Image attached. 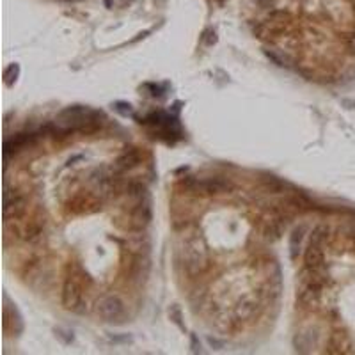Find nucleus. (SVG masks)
<instances>
[{
	"mask_svg": "<svg viewBox=\"0 0 355 355\" xmlns=\"http://www.w3.org/2000/svg\"><path fill=\"white\" fill-rule=\"evenodd\" d=\"M180 261L190 275H199L208 267V251L201 237H190L180 249Z\"/></svg>",
	"mask_w": 355,
	"mask_h": 355,
	"instance_id": "nucleus-1",
	"label": "nucleus"
},
{
	"mask_svg": "<svg viewBox=\"0 0 355 355\" xmlns=\"http://www.w3.org/2000/svg\"><path fill=\"white\" fill-rule=\"evenodd\" d=\"M62 304L66 309L84 313V302H82V281L75 275H68L62 286Z\"/></svg>",
	"mask_w": 355,
	"mask_h": 355,
	"instance_id": "nucleus-2",
	"label": "nucleus"
},
{
	"mask_svg": "<svg viewBox=\"0 0 355 355\" xmlns=\"http://www.w3.org/2000/svg\"><path fill=\"white\" fill-rule=\"evenodd\" d=\"M27 208V197L21 192L9 188V185H4V219L7 222L16 220L23 215V211Z\"/></svg>",
	"mask_w": 355,
	"mask_h": 355,
	"instance_id": "nucleus-3",
	"label": "nucleus"
},
{
	"mask_svg": "<svg viewBox=\"0 0 355 355\" xmlns=\"http://www.w3.org/2000/svg\"><path fill=\"white\" fill-rule=\"evenodd\" d=\"M151 220V206L148 201L140 199L135 208L128 213V222H126V229L130 231H142Z\"/></svg>",
	"mask_w": 355,
	"mask_h": 355,
	"instance_id": "nucleus-4",
	"label": "nucleus"
},
{
	"mask_svg": "<svg viewBox=\"0 0 355 355\" xmlns=\"http://www.w3.org/2000/svg\"><path fill=\"white\" fill-rule=\"evenodd\" d=\"M98 313L103 320L119 323L124 318V305L118 297H103L98 302Z\"/></svg>",
	"mask_w": 355,
	"mask_h": 355,
	"instance_id": "nucleus-5",
	"label": "nucleus"
},
{
	"mask_svg": "<svg viewBox=\"0 0 355 355\" xmlns=\"http://www.w3.org/2000/svg\"><path fill=\"white\" fill-rule=\"evenodd\" d=\"M321 288L320 284L309 283V281H299V291H297V300L304 307H314L320 302L321 297Z\"/></svg>",
	"mask_w": 355,
	"mask_h": 355,
	"instance_id": "nucleus-6",
	"label": "nucleus"
},
{
	"mask_svg": "<svg viewBox=\"0 0 355 355\" xmlns=\"http://www.w3.org/2000/svg\"><path fill=\"white\" fill-rule=\"evenodd\" d=\"M304 261H305V267L313 268V270H320V272H327L323 251H321V245H318V243L309 242L304 254Z\"/></svg>",
	"mask_w": 355,
	"mask_h": 355,
	"instance_id": "nucleus-7",
	"label": "nucleus"
},
{
	"mask_svg": "<svg viewBox=\"0 0 355 355\" xmlns=\"http://www.w3.org/2000/svg\"><path fill=\"white\" fill-rule=\"evenodd\" d=\"M36 140H37L36 134H16L15 137L7 139V140H5V144H4V156H5V160L9 158V154L16 153V151H20L21 148H25V146L34 144Z\"/></svg>",
	"mask_w": 355,
	"mask_h": 355,
	"instance_id": "nucleus-8",
	"label": "nucleus"
},
{
	"mask_svg": "<svg viewBox=\"0 0 355 355\" xmlns=\"http://www.w3.org/2000/svg\"><path fill=\"white\" fill-rule=\"evenodd\" d=\"M140 160H142V156H140L139 151L135 150V148H130V150H126L118 160H116V169L118 170L132 169V167L140 164Z\"/></svg>",
	"mask_w": 355,
	"mask_h": 355,
	"instance_id": "nucleus-9",
	"label": "nucleus"
},
{
	"mask_svg": "<svg viewBox=\"0 0 355 355\" xmlns=\"http://www.w3.org/2000/svg\"><path fill=\"white\" fill-rule=\"evenodd\" d=\"M314 345H316V334L313 329L302 330L295 336V346L299 352H309Z\"/></svg>",
	"mask_w": 355,
	"mask_h": 355,
	"instance_id": "nucleus-10",
	"label": "nucleus"
},
{
	"mask_svg": "<svg viewBox=\"0 0 355 355\" xmlns=\"http://www.w3.org/2000/svg\"><path fill=\"white\" fill-rule=\"evenodd\" d=\"M304 235H305L304 226L297 227V229H293V233H291V238H289V256H291V259H297V257H299L300 245H302Z\"/></svg>",
	"mask_w": 355,
	"mask_h": 355,
	"instance_id": "nucleus-11",
	"label": "nucleus"
},
{
	"mask_svg": "<svg viewBox=\"0 0 355 355\" xmlns=\"http://www.w3.org/2000/svg\"><path fill=\"white\" fill-rule=\"evenodd\" d=\"M265 53H267L268 59L275 62L277 66H286V68H289L291 64H293V59L289 57L288 51H284V50H265Z\"/></svg>",
	"mask_w": 355,
	"mask_h": 355,
	"instance_id": "nucleus-12",
	"label": "nucleus"
},
{
	"mask_svg": "<svg viewBox=\"0 0 355 355\" xmlns=\"http://www.w3.org/2000/svg\"><path fill=\"white\" fill-rule=\"evenodd\" d=\"M43 227H45V222L31 220L25 226V229H23V237H25V240H29V242H34V240H37V238L43 235Z\"/></svg>",
	"mask_w": 355,
	"mask_h": 355,
	"instance_id": "nucleus-13",
	"label": "nucleus"
},
{
	"mask_svg": "<svg viewBox=\"0 0 355 355\" xmlns=\"http://www.w3.org/2000/svg\"><path fill=\"white\" fill-rule=\"evenodd\" d=\"M254 311H256V304L251 302V300H243V302L238 304L235 314H237L238 320H249L254 314Z\"/></svg>",
	"mask_w": 355,
	"mask_h": 355,
	"instance_id": "nucleus-14",
	"label": "nucleus"
},
{
	"mask_svg": "<svg viewBox=\"0 0 355 355\" xmlns=\"http://www.w3.org/2000/svg\"><path fill=\"white\" fill-rule=\"evenodd\" d=\"M327 237H329V229H327L325 226H318L313 233H311V240H309V242L318 243V245H323V240Z\"/></svg>",
	"mask_w": 355,
	"mask_h": 355,
	"instance_id": "nucleus-15",
	"label": "nucleus"
},
{
	"mask_svg": "<svg viewBox=\"0 0 355 355\" xmlns=\"http://www.w3.org/2000/svg\"><path fill=\"white\" fill-rule=\"evenodd\" d=\"M18 75H20V66H18V64H11V66L4 71V82H5V85H13V84L16 82Z\"/></svg>",
	"mask_w": 355,
	"mask_h": 355,
	"instance_id": "nucleus-16",
	"label": "nucleus"
},
{
	"mask_svg": "<svg viewBox=\"0 0 355 355\" xmlns=\"http://www.w3.org/2000/svg\"><path fill=\"white\" fill-rule=\"evenodd\" d=\"M116 110H118L119 114H123V116H132V114H134V110H132L130 105H126V103H118V105H116Z\"/></svg>",
	"mask_w": 355,
	"mask_h": 355,
	"instance_id": "nucleus-17",
	"label": "nucleus"
},
{
	"mask_svg": "<svg viewBox=\"0 0 355 355\" xmlns=\"http://www.w3.org/2000/svg\"><path fill=\"white\" fill-rule=\"evenodd\" d=\"M206 39H204V45H208V47H211L213 43H217V34L213 31H210V32H206Z\"/></svg>",
	"mask_w": 355,
	"mask_h": 355,
	"instance_id": "nucleus-18",
	"label": "nucleus"
},
{
	"mask_svg": "<svg viewBox=\"0 0 355 355\" xmlns=\"http://www.w3.org/2000/svg\"><path fill=\"white\" fill-rule=\"evenodd\" d=\"M170 316L174 318V321H176V323H178V325H180V327H183V325H181V316H180V311H178V309L172 307V311H170Z\"/></svg>",
	"mask_w": 355,
	"mask_h": 355,
	"instance_id": "nucleus-19",
	"label": "nucleus"
},
{
	"mask_svg": "<svg viewBox=\"0 0 355 355\" xmlns=\"http://www.w3.org/2000/svg\"><path fill=\"white\" fill-rule=\"evenodd\" d=\"M254 2H256V4H259L261 7H267V5H270V2H272V0H254Z\"/></svg>",
	"mask_w": 355,
	"mask_h": 355,
	"instance_id": "nucleus-20",
	"label": "nucleus"
},
{
	"mask_svg": "<svg viewBox=\"0 0 355 355\" xmlns=\"http://www.w3.org/2000/svg\"><path fill=\"white\" fill-rule=\"evenodd\" d=\"M350 48H352V50L355 51V34H354V36L350 37Z\"/></svg>",
	"mask_w": 355,
	"mask_h": 355,
	"instance_id": "nucleus-21",
	"label": "nucleus"
}]
</instances>
